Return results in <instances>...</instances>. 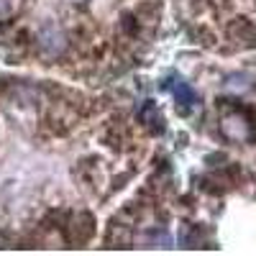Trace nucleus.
Instances as JSON below:
<instances>
[{
  "mask_svg": "<svg viewBox=\"0 0 256 256\" xmlns=\"http://www.w3.org/2000/svg\"><path fill=\"white\" fill-rule=\"evenodd\" d=\"M174 95H177V100L184 102V105H192V102H195V92H192V90L187 88V82H182V80L174 84Z\"/></svg>",
  "mask_w": 256,
  "mask_h": 256,
  "instance_id": "obj_1",
  "label": "nucleus"
}]
</instances>
